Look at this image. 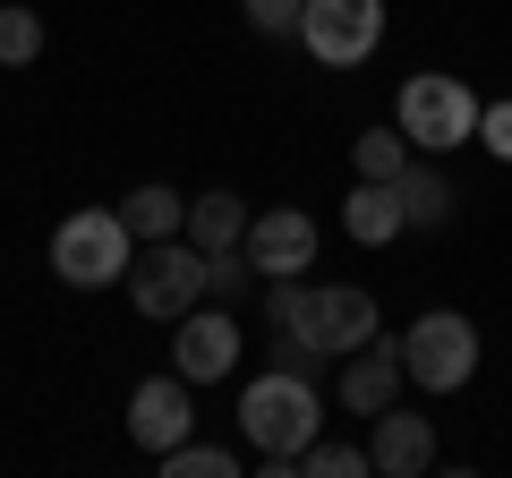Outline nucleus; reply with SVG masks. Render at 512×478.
I'll return each mask as SVG.
<instances>
[{"label":"nucleus","mask_w":512,"mask_h":478,"mask_svg":"<svg viewBox=\"0 0 512 478\" xmlns=\"http://www.w3.org/2000/svg\"><path fill=\"white\" fill-rule=\"evenodd\" d=\"M239 436L256 453V478H291V461L325 436V393L299 368H256L239 385Z\"/></svg>","instance_id":"1"},{"label":"nucleus","mask_w":512,"mask_h":478,"mask_svg":"<svg viewBox=\"0 0 512 478\" xmlns=\"http://www.w3.org/2000/svg\"><path fill=\"white\" fill-rule=\"evenodd\" d=\"M393 129L410 137V154H461L478 146V94L470 77H444V69H419L402 77V94H393Z\"/></svg>","instance_id":"2"},{"label":"nucleus","mask_w":512,"mask_h":478,"mask_svg":"<svg viewBox=\"0 0 512 478\" xmlns=\"http://www.w3.org/2000/svg\"><path fill=\"white\" fill-rule=\"evenodd\" d=\"M128 257H137V231L120 222V205H77V214L52 222V274L69 291H111L128 282Z\"/></svg>","instance_id":"3"},{"label":"nucleus","mask_w":512,"mask_h":478,"mask_svg":"<svg viewBox=\"0 0 512 478\" xmlns=\"http://www.w3.org/2000/svg\"><path fill=\"white\" fill-rule=\"evenodd\" d=\"M205 299V248L197 239H146L137 257H128V308L154 316V325H180L188 308Z\"/></svg>","instance_id":"4"},{"label":"nucleus","mask_w":512,"mask_h":478,"mask_svg":"<svg viewBox=\"0 0 512 478\" xmlns=\"http://www.w3.org/2000/svg\"><path fill=\"white\" fill-rule=\"evenodd\" d=\"M376 325H384L376 291H359V282H299L291 325H274V333H299L316 359H350L359 342H376Z\"/></svg>","instance_id":"5"},{"label":"nucleus","mask_w":512,"mask_h":478,"mask_svg":"<svg viewBox=\"0 0 512 478\" xmlns=\"http://www.w3.org/2000/svg\"><path fill=\"white\" fill-rule=\"evenodd\" d=\"M402 376L419 393H461L478 376V325L461 308H427L419 325L402 333Z\"/></svg>","instance_id":"6"},{"label":"nucleus","mask_w":512,"mask_h":478,"mask_svg":"<svg viewBox=\"0 0 512 478\" xmlns=\"http://www.w3.org/2000/svg\"><path fill=\"white\" fill-rule=\"evenodd\" d=\"M384 43V0H308L299 9V52L325 69H359Z\"/></svg>","instance_id":"7"},{"label":"nucleus","mask_w":512,"mask_h":478,"mask_svg":"<svg viewBox=\"0 0 512 478\" xmlns=\"http://www.w3.org/2000/svg\"><path fill=\"white\" fill-rule=\"evenodd\" d=\"M180 436H197V385H188L180 368L146 376V385L128 393V444H137V453H171Z\"/></svg>","instance_id":"8"},{"label":"nucleus","mask_w":512,"mask_h":478,"mask_svg":"<svg viewBox=\"0 0 512 478\" xmlns=\"http://www.w3.org/2000/svg\"><path fill=\"white\" fill-rule=\"evenodd\" d=\"M239 316L231 308H188L180 333H171V368L188 376V385H222V376L239 368Z\"/></svg>","instance_id":"9"},{"label":"nucleus","mask_w":512,"mask_h":478,"mask_svg":"<svg viewBox=\"0 0 512 478\" xmlns=\"http://www.w3.org/2000/svg\"><path fill=\"white\" fill-rule=\"evenodd\" d=\"M256 257V282L274 274H308L316 265V214H299V205H265V214H248V239H239Z\"/></svg>","instance_id":"10"},{"label":"nucleus","mask_w":512,"mask_h":478,"mask_svg":"<svg viewBox=\"0 0 512 478\" xmlns=\"http://www.w3.org/2000/svg\"><path fill=\"white\" fill-rule=\"evenodd\" d=\"M376 436H367V470L376 478H419V470H436V419L427 410H410V402H393V410H376Z\"/></svg>","instance_id":"11"},{"label":"nucleus","mask_w":512,"mask_h":478,"mask_svg":"<svg viewBox=\"0 0 512 478\" xmlns=\"http://www.w3.org/2000/svg\"><path fill=\"white\" fill-rule=\"evenodd\" d=\"M402 385H410V376H402V342H359L342 359V385H333V393H342L350 419H376V410L402 402Z\"/></svg>","instance_id":"12"},{"label":"nucleus","mask_w":512,"mask_h":478,"mask_svg":"<svg viewBox=\"0 0 512 478\" xmlns=\"http://www.w3.org/2000/svg\"><path fill=\"white\" fill-rule=\"evenodd\" d=\"M342 231L359 239V248H393V239L410 231L402 188H393V180H359V188H350V205H342Z\"/></svg>","instance_id":"13"},{"label":"nucleus","mask_w":512,"mask_h":478,"mask_svg":"<svg viewBox=\"0 0 512 478\" xmlns=\"http://www.w3.org/2000/svg\"><path fill=\"white\" fill-rule=\"evenodd\" d=\"M393 188H402L410 231H444V222H453V180H444V163H436V154H410Z\"/></svg>","instance_id":"14"},{"label":"nucleus","mask_w":512,"mask_h":478,"mask_svg":"<svg viewBox=\"0 0 512 478\" xmlns=\"http://www.w3.org/2000/svg\"><path fill=\"white\" fill-rule=\"evenodd\" d=\"M120 222L137 231V248H146V239H180L188 231V197L163 188V180H146V188H128V197H120Z\"/></svg>","instance_id":"15"},{"label":"nucleus","mask_w":512,"mask_h":478,"mask_svg":"<svg viewBox=\"0 0 512 478\" xmlns=\"http://www.w3.org/2000/svg\"><path fill=\"white\" fill-rule=\"evenodd\" d=\"M188 239H197L205 257H214V248H239V239H248V197H231V188L188 197Z\"/></svg>","instance_id":"16"},{"label":"nucleus","mask_w":512,"mask_h":478,"mask_svg":"<svg viewBox=\"0 0 512 478\" xmlns=\"http://www.w3.org/2000/svg\"><path fill=\"white\" fill-rule=\"evenodd\" d=\"M154 470L163 478H239L248 461L231 453V444H205V436H180L171 453H154Z\"/></svg>","instance_id":"17"},{"label":"nucleus","mask_w":512,"mask_h":478,"mask_svg":"<svg viewBox=\"0 0 512 478\" xmlns=\"http://www.w3.org/2000/svg\"><path fill=\"white\" fill-rule=\"evenodd\" d=\"M43 60V9L0 0V69H35Z\"/></svg>","instance_id":"18"},{"label":"nucleus","mask_w":512,"mask_h":478,"mask_svg":"<svg viewBox=\"0 0 512 478\" xmlns=\"http://www.w3.org/2000/svg\"><path fill=\"white\" fill-rule=\"evenodd\" d=\"M350 163H359V180H402V163H410V137H402V129H359Z\"/></svg>","instance_id":"19"},{"label":"nucleus","mask_w":512,"mask_h":478,"mask_svg":"<svg viewBox=\"0 0 512 478\" xmlns=\"http://www.w3.org/2000/svg\"><path fill=\"white\" fill-rule=\"evenodd\" d=\"M291 470H308V478H367V444H333V436H316L308 453L291 461Z\"/></svg>","instance_id":"20"},{"label":"nucleus","mask_w":512,"mask_h":478,"mask_svg":"<svg viewBox=\"0 0 512 478\" xmlns=\"http://www.w3.org/2000/svg\"><path fill=\"white\" fill-rule=\"evenodd\" d=\"M205 291L214 299H248L256 291V257L248 248H214V257H205Z\"/></svg>","instance_id":"21"},{"label":"nucleus","mask_w":512,"mask_h":478,"mask_svg":"<svg viewBox=\"0 0 512 478\" xmlns=\"http://www.w3.org/2000/svg\"><path fill=\"white\" fill-rule=\"evenodd\" d=\"M239 9H248V26L265 43H299V9H308V0H239Z\"/></svg>","instance_id":"22"},{"label":"nucleus","mask_w":512,"mask_h":478,"mask_svg":"<svg viewBox=\"0 0 512 478\" xmlns=\"http://www.w3.org/2000/svg\"><path fill=\"white\" fill-rule=\"evenodd\" d=\"M478 146H487L495 163H512V94H495V103H478Z\"/></svg>","instance_id":"23"}]
</instances>
